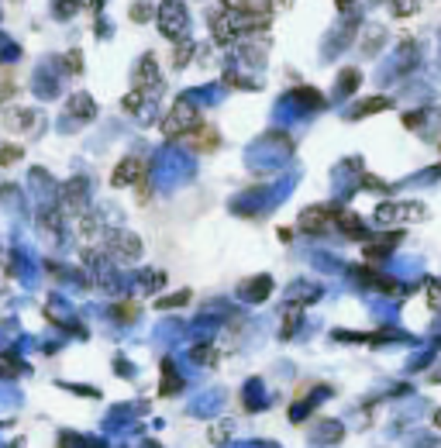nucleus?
<instances>
[{
  "label": "nucleus",
  "instance_id": "12",
  "mask_svg": "<svg viewBox=\"0 0 441 448\" xmlns=\"http://www.w3.org/2000/svg\"><path fill=\"white\" fill-rule=\"evenodd\" d=\"M435 424H438V428H441V410H438V414H435Z\"/></svg>",
  "mask_w": 441,
  "mask_h": 448
},
{
  "label": "nucleus",
  "instance_id": "6",
  "mask_svg": "<svg viewBox=\"0 0 441 448\" xmlns=\"http://www.w3.org/2000/svg\"><path fill=\"white\" fill-rule=\"evenodd\" d=\"M386 107H390V100H386V97H369V100H362L359 107L352 111V118H369V114L386 111Z\"/></svg>",
  "mask_w": 441,
  "mask_h": 448
},
{
  "label": "nucleus",
  "instance_id": "13",
  "mask_svg": "<svg viewBox=\"0 0 441 448\" xmlns=\"http://www.w3.org/2000/svg\"><path fill=\"white\" fill-rule=\"evenodd\" d=\"M345 4H348V0H338V7H345Z\"/></svg>",
  "mask_w": 441,
  "mask_h": 448
},
{
  "label": "nucleus",
  "instance_id": "7",
  "mask_svg": "<svg viewBox=\"0 0 441 448\" xmlns=\"http://www.w3.org/2000/svg\"><path fill=\"white\" fill-rule=\"evenodd\" d=\"M424 300H428L431 311H441V280H428V286H424Z\"/></svg>",
  "mask_w": 441,
  "mask_h": 448
},
{
  "label": "nucleus",
  "instance_id": "9",
  "mask_svg": "<svg viewBox=\"0 0 441 448\" xmlns=\"http://www.w3.org/2000/svg\"><path fill=\"white\" fill-rule=\"evenodd\" d=\"M172 304H186V293H176V297H169V300H162V307H172Z\"/></svg>",
  "mask_w": 441,
  "mask_h": 448
},
{
  "label": "nucleus",
  "instance_id": "10",
  "mask_svg": "<svg viewBox=\"0 0 441 448\" xmlns=\"http://www.w3.org/2000/svg\"><path fill=\"white\" fill-rule=\"evenodd\" d=\"M18 156H21V152H18V149H7V152H0V163H14V159H18Z\"/></svg>",
  "mask_w": 441,
  "mask_h": 448
},
{
  "label": "nucleus",
  "instance_id": "2",
  "mask_svg": "<svg viewBox=\"0 0 441 448\" xmlns=\"http://www.w3.org/2000/svg\"><path fill=\"white\" fill-rule=\"evenodd\" d=\"M194 124H197V114H194V107H190L186 100H179V104L172 107V114L165 118V124H162V131H165L169 138H176V135H183L186 128L194 131Z\"/></svg>",
  "mask_w": 441,
  "mask_h": 448
},
{
  "label": "nucleus",
  "instance_id": "8",
  "mask_svg": "<svg viewBox=\"0 0 441 448\" xmlns=\"http://www.w3.org/2000/svg\"><path fill=\"white\" fill-rule=\"evenodd\" d=\"M417 4H421V0H393V11H397L400 18H407V14L417 11Z\"/></svg>",
  "mask_w": 441,
  "mask_h": 448
},
{
  "label": "nucleus",
  "instance_id": "4",
  "mask_svg": "<svg viewBox=\"0 0 441 448\" xmlns=\"http://www.w3.org/2000/svg\"><path fill=\"white\" fill-rule=\"evenodd\" d=\"M400 231H390V235H379V238H372V242H365V259L372 262V259H386L397 245H400Z\"/></svg>",
  "mask_w": 441,
  "mask_h": 448
},
{
  "label": "nucleus",
  "instance_id": "3",
  "mask_svg": "<svg viewBox=\"0 0 441 448\" xmlns=\"http://www.w3.org/2000/svg\"><path fill=\"white\" fill-rule=\"evenodd\" d=\"M331 224H338V214H334L331 207H307V210L300 214V228H304V231H311V235L327 231Z\"/></svg>",
  "mask_w": 441,
  "mask_h": 448
},
{
  "label": "nucleus",
  "instance_id": "11",
  "mask_svg": "<svg viewBox=\"0 0 441 448\" xmlns=\"http://www.w3.org/2000/svg\"><path fill=\"white\" fill-rule=\"evenodd\" d=\"M428 379H431V383H441V369H435V372H431Z\"/></svg>",
  "mask_w": 441,
  "mask_h": 448
},
{
  "label": "nucleus",
  "instance_id": "5",
  "mask_svg": "<svg viewBox=\"0 0 441 448\" xmlns=\"http://www.w3.org/2000/svg\"><path fill=\"white\" fill-rule=\"evenodd\" d=\"M138 172H142V163H138V159H121L118 169H114V176H111V186H128V183H135Z\"/></svg>",
  "mask_w": 441,
  "mask_h": 448
},
{
  "label": "nucleus",
  "instance_id": "1",
  "mask_svg": "<svg viewBox=\"0 0 441 448\" xmlns=\"http://www.w3.org/2000/svg\"><path fill=\"white\" fill-rule=\"evenodd\" d=\"M372 217H376L379 224H386V228H403V224L424 221V217H428V207L421 204V201H386V204L376 207Z\"/></svg>",
  "mask_w": 441,
  "mask_h": 448
}]
</instances>
